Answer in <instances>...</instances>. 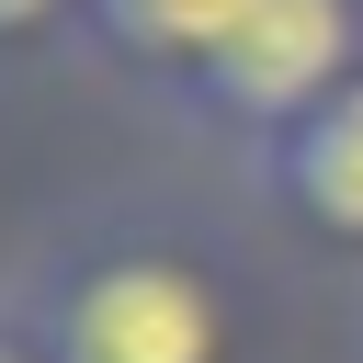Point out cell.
I'll return each mask as SVG.
<instances>
[{"instance_id": "obj_1", "label": "cell", "mask_w": 363, "mask_h": 363, "mask_svg": "<svg viewBox=\"0 0 363 363\" xmlns=\"http://www.w3.org/2000/svg\"><path fill=\"white\" fill-rule=\"evenodd\" d=\"M0 295L45 363H272V284L238 216L193 193H91L45 216Z\"/></svg>"}, {"instance_id": "obj_2", "label": "cell", "mask_w": 363, "mask_h": 363, "mask_svg": "<svg viewBox=\"0 0 363 363\" xmlns=\"http://www.w3.org/2000/svg\"><path fill=\"white\" fill-rule=\"evenodd\" d=\"M340 79H363V0H238L227 45L204 57V79L170 113L204 125V136H227L250 159L261 136H284L295 113H318Z\"/></svg>"}, {"instance_id": "obj_3", "label": "cell", "mask_w": 363, "mask_h": 363, "mask_svg": "<svg viewBox=\"0 0 363 363\" xmlns=\"http://www.w3.org/2000/svg\"><path fill=\"white\" fill-rule=\"evenodd\" d=\"M238 170H250V204L295 250L363 272V79H340L318 113H295L284 136H261Z\"/></svg>"}, {"instance_id": "obj_4", "label": "cell", "mask_w": 363, "mask_h": 363, "mask_svg": "<svg viewBox=\"0 0 363 363\" xmlns=\"http://www.w3.org/2000/svg\"><path fill=\"white\" fill-rule=\"evenodd\" d=\"M227 23H238V0H79V45L113 79L159 91V102H182L204 79V57L227 45Z\"/></svg>"}, {"instance_id": "obj_5", "label": "cell", "mask_w": 363, "mask_h": 363, "mask_svg": "<svg viewBox=\"0 0 363 363\" xmlns=\"http://www.w3.org/2000/svg\"><path fill=\"white\" fill-rule=\"evenodd\" d=\"M57 45H79V0H0V68H34Z\"/></svg>"}, {"instance_id": "obj_6", "label": "cell", "mask_w": 363, "mask_h": 363, "mask_svg": "<svg viewBox=\"0 0 363 363\" xmlns=\"http://www.w3.org/2000/svg\"><path fill=\"white\" fill-rule=\"evenodd\" d=\"M0 363H45V340L23 329V306H11V295H0Z\"/></svg>"}]
</instances>
